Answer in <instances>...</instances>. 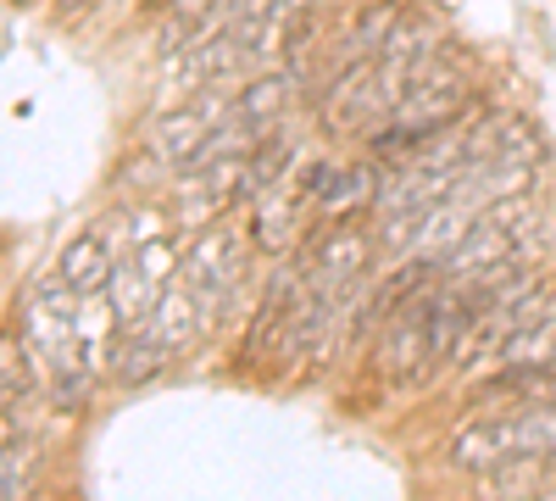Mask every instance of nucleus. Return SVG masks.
Listing matches in <instances>:
<instances>
[{"label": "nucleus", "mask_w": 556, "mask_h": 501, "mask_svg": "<svg viewBox=\"0 0 556 501\" xmlns=\"http://www.w3.org/2000/svg\"><path fill=\"white\" fill-rule=\"evenodd\" d=\"M445 463L456 474H501L518 463H556V396L468 406L445 440Z\"/></svg>", "instance_id": "nucleus-2"}, {"label": "nucleus", "mask_w": 556, "mask_h": 501, "mask_svg": "<svg viewBox=\"0 0 556 501\" xmlns=\"http://www.w3.org/2000/svg\"><path fill=\"white\" fill-rule=\"evenodd\" d=\"M212 324H217V317L201 306V296H195V290L173 273V285L151 301V312H139L134 324L117 335L112 374H117L123 385H146V379L167 374L173 362H178L184 351H190Z\"/></svg>", "instance_id": "nucleus-3"}, {"label": "nucleus", "mask_w": 556, "mask_h": 501, "mask_svg": "<svg viewBox=\"0 0 556 501\" xmlns=\"http://www.w3.org/2000/svg\"><path fill=\"white\" fill-rule=\"evenodd\" d=\"M117 229H123V217H101V223H89L84 235H73V240L62 246L56 273H62L78 296H106L112 273H117V256H123Z\"/></svg>", "instance_id": "nucleus-8"}, {"label": "nucleus", "mask_w": 556, "mask_h": 501, "mask_svg": "<svg viewBox=\"0 0 556 501\" xmlns=\"http://www.w3.org/2000/svg\"><path fill=\"white\" fill-rule=\"evenodd\" d=\"M245 273H251V235H240L235 223H223V217L195 229V240L184 246V262H178V279L201 296V306L212 317L228 312L235 290L245 285Z\"/></svg>", "instance_id": "nucleus-6"}, {"label": "nucleus", "mask_w": 556, "mask_h": 501, "mask_svg": "<svg viewBox=\"0 0 556 501\" xmlns=\"http://www.w3.org/2000/svg\"><path fill=\"white\" fill-rule=\"evenodd\" d=\"M434 285L440 273H429L424 285H412L395 296V306L379 317L374 335V374L384 390H417L429 385L434 368H445L440 340H434Z\"/></svg>", "instance_id": "nucleus-5"}, {"label": "nucleus", "mask_w": 556, "mask_h": 501, "mask_svg": "<svg viewBox=\"0 0 556 501\" xmlns=\"http://www.w3.org/2000/svg\"><path fill=\"white\" fill-rule=\"evenodd\" d=\"M379 167L374 162H351V167H334L329 190L317 201V223H340V217H356V212H374L379 201Z\"/></svg>", "instance_id": "nucleus-10"}, {"label": "nucleus", "mask_w": 556, "mask_h": 501, "mask_svg": "<svg viewBox=\"0 0 556 501\" xmlns=\"http://www.w3.org/2000/svg\"><path fill=\"white\" fill-rule=\"evenodd\" d=\"M278 7H285V12H295V7H312V0H278Z\"/></svg>", "instance_id": "nucleus-16"}, {"label": "nucleus", "mask_w": 556, "mask_h": 501, "mask_svg": "<svg viewBox=\"0 0 556 501\" xmlns=\"http://www.w3.org/2000/svg\"><path fill=\"white\" fill-rule=\"evenodd\" d=\"M39 390L45 385H39V368H34L23 335H0V413L17 424L28 406L39 401Z\"/></svg>", "instance_id": "nucleus-11"}, {"label": "nucleus", "mask_w": 556, "mask_h": 501, "mask_svg": "<svg viewBox=\"0 0 556 501\" xmlns=\"http://www.w3.org/2000/svg\"><path fill=\"white\" fill-rule=\"evenodd\" d=\"M7 440H12V418L0 413V451H7Z\"/></svg>", "instance_id": "nucleus-14"}, {"label": "nucleus", "mask_w": 556, "mask_h": 501, "mask_svg": "<svg viewBox=\"0 0 556 501\" xmlns=\"http://www.w3.org/2000/svg\"><path fill=\"white\" fill-rule=\"evenodd\" d=\"M301 101V78L295 73H262L235 89V123H245L256 140H267L273 128H285V117Z\"/></svg>", "instance_id": "nucleus-9"}, {"label": "nucleus", "mask_w": 556, "mask_h": 501, "mask_svg": "<svg viewBox=\"0 0 556 501\" xmlns=\"http://www.w3.org/2000/svg\"><path fill=\"white\" fill-rule=\"evenodd\" d=\"M262 140L235 123V96L217 84V89H201V96H184V101H167L151 123V156L173 173H190L201 162H217V156H235V151H256Z\"/></svg>", "instance_id": "nucleus-4"}, {"label": "nucleus", "mask_w": 556, "mask_h": 501, "mask_svg": "<svg viewBox=\"0 0 556 501\" xmlns=\"http://www.w3.org/2000/svg\"><path fill=\"white\" fill-rule=\"evenodd\" d=\"M39 490V463H34V446L28 440H7L0 451V501H34Z\"/></svg>", "instance_id": "nucleus-12"}, {"label": "nucleus", "mask_w": 556, "mask_h": 501, "mask_svg": "<svg viewBox=\"0 0 556 501\" xmlns=\"http://www.w3.org/2000/svg\"><path fill=\"white\" fill-rule=\"evenodd\" d=\"M117 7H139V12H151V7H162V0H117Z\"/></svg>", "instance_id": "nucleus-15"}, {"label": "nucleus", "mask_w": 556, "mask_h": 501, "mask_svg": "<svg viewBox=\"0 0 556 501\" xmlns=\"http://www.w3.org/2000/svg\"><path fill=\"white\" fill-rule=\"evenodd\" d=\"M17 7H28V0H17Z\"/></svg>", "instance_id": "nucleus-17"}, {"label": "nucleus", "mask_w": 556, "mask_h": 501, "mask_svg": "<svg viewBox=\"0 0 556 501\" xmlns=\"http://www.w3.org/2000/svg\"><path fill=\"white\" fill-rule=\"evenodd\" d=\"M78 312H84V296L62 279V273H39L23 296V346L39 368L45 396H51V406H62V413H78V406L96 396V379L106 374L84 346Z\"/></svg>", "instance_id": "nucleus-1"}, {"label": "nucleus", "mask_w": 556, "mask_h": 501, "mask_svg": "<svg viewBox=\"0 0 556 501\" xmlns=\"http://www.w3.org/2000/svg\"><path fill=\"white\" fill-rule=\"evenodd\" d=\"M56 7H62L67 17H78V12H89V7H96V0H56Z\"/></svg>", "instance_id": "nucleus-13"}, {"label": "nucleus", "mask_w": 556, "mask_h": 501, "mask_svg": "<svg viewBox=\"0 0 556 501\" xmlns=\"http://www.w3.org/2000/svg\"><path fill=\"white\" fill-rule=\"evenodd\" d=\"M245 201H251V151H235V156H217V162L178 173L173 217H178V229H206L228 206H245Z\"/></svg>", "instance_id": "nucleus-7"}]
</instances>
